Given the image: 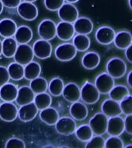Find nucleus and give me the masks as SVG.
<instances>
[{"label":"nucleus","instance_id":"39448f33","mask_svg":"<svg viewBox=\"0 0 132 148\" xmlns=\"http://www.w3.org/2000/svg\"><path fill=\"white\" fill-rule=\"evenodd\" d=\"M56 130L58 134L63 136H69L74 134L76 129V123L75 120L69 116L60 117L55 124Z\"/></svg>","mask_w":132,"mask_h":148},{"label":"nucleus","instance_id":"b1692460","mask_svg":"<svg viewBox=\"0 0 132 148\" xmlns=\"http://www.w3.org/2000/svg\"><path fill=\"white\" fill-rule=\"evenodd\" d=\"M113 43L119 49H126L127 47L131 46L132 36L131 33L128 31H120L115 34L113 39Z\"/></svg>","mask_w":132,"mask_h":148},{"label":"nucleus","instance_id":"dca6fc26","mask_svg":"<svg viewBox=\"0 0 132 148\" xmlns=\"http://www.w3.org/2000/svg\"><path fill=\"white\" fill-rule=\"evenodd\" d=\"M75 35L73 23L62 21L56 25V36L63 41H69Z\"/></svg>","mask_w":132,"mask_h":148},{"label":"nucleus","instance_id":"6ab92c4d","mask_svg":"<svg viewBox=\"0 0 132 148\" xmlns=\"http://www.w3.org/2000/svg\"><path fill=\"white\" fill-rule=\"evenodd\" d=\"M69 113L74 120L81 121L87 117L88 109L83 103L76 101L72 103L69 107Z\"/></svg>","mask_w":132,"mask_h":148},{"label":"nucleus","instance_id":"3c124183","mask_svg":"<svg viewBox=\"0 0 132 148\" xmlns=\"http://www.w3.org/2000/svg\"><path fill=\"white\" fill-rule=\"evenodd\" d=\"M128 2H129V7L130 9H132V5H131V0H128Z\"/></svg>","mask_w":132,"mask_h":148},{"label":"nucleus","instance_id":"423d86ee","mask_svg":"<svg viewBox=\"0 0 132 148\" xmlns=\"http://www.w3.org/2000/svg\"><path fill=\"white\" fill-rule=\"evenodd\" d=\"M76 48L72 43H62L56 48L55 56L56 58L62 62L70 61L76 56Z\"/></svg>","mask_w":132,"mask_h":148},{"label":"nucleus","instance_id":"6e6552de","mask_svg":"<svg viewBox=\"0 0 132 148\" xmlns=\"http://www.w3.org/2000/svg\"><path fill=\"white\" fill-rule=\"evenodd\" d=\"M32 49L35 56L40 60H46L50 57L53 51L50 42L43 39L35 42Z\"/></svg>","mask_w":132,"mask_h":148},{"label":"nucleus","instance_id":"7c9ffc66","mask_svg":"<svg viewBox=\"0 0 132 148\" xmlns=\"http://www.w3.org/2000/svg\"><path fill=\"white\" fill-rule=\"evenodd\" d=\"M33 103L38 109V110H42L46 107L50 106L52 103V97L46 92L35 94Z\"/></svg>","mask_w":132,"mask_h":148},{"label":"nucleus","instance_id":"a19ab883","mask_svg":"<svg viewBox=\"0 0 132 148\" xmlns=\"http://www.w3.org/2000/svg\"><path fill=\"white\" fill-rule=\"evenodd\" d=\"M6 148H25V144L23 140L16 137H12L6 141Z\"/></svg>","mask_w":132,"mask_h":148},{"label":"nucleus","instance_id":"473e14b6","mask_svg":"<svg viewBox=\"0 0 132 148\" xmlns=\"http://www.w3.org/2000/svg\"><path fill=\"white\" fill-rule=\"evenodd\" d=\"M30 87L35 94H38L46 92V90H48V83L46 79L38 76L36 78L30 80Z\"/></svg>","mask_w":132,"mask_h":148},{"label":"nucleus","instance_id":"ddd939ff","mask_svg":"<svg viewBox=\"0 0 132 148\" xmlns=\"http://www.w3.org/2000/svg\"><path fill=\"white\" fill-rule=\"evenodd\" d=\"M124 132V119L120 116L109 117L107 120V133L110 136H120Z\"/></svg>","mask_w":132,"mask_h":148},{"label":"nucleus","instance_id":"864d4df0","mask_svg":"<svg viewBox=\"0 0 132 148\" xmlns=\"http://www.w3.org/2000/svg\"><path fill=\"white\" fill-rule=\"evenodd\" d=\"M127 147H131V145H128V146H126V148Z\"/></svg>","mask_w":132,"mask_h":148},{"label":"nucleus","instance_id":"c756f323","mask_svg":"<svg viewBox=\"0 0 132 148\" xmlns=\"http://www.w3.org/2000/svg\"><path fill=\"white\" fill-rule=\"evenodd\" d=\"M73 45L76 48V51L85 52L90 48V39L87 35L76 34L73 37Z\"/></svg>","mask_w":132,"mask_h":148},{"label":"nucleus","instance_id":"bb28decb","mask_svg":"<svg viewBox=\"0 0 132 148\" xmlns=\"http://www.w3.org/2000/svg\"><path fill=\"white\" fill-rule=\"evenodd\" d=\"M100 62V55L96 52H88L82 58V65L86 69L97 68Z\"/></svg>","mask_w":132,"mask_h":148},{"label":"nucleus","instance_id":"49530a36","mask_svg":"<svg viewBox=\"0 0 132 148\" xmlns=\"http://www.w3.org/2000/svg\"><path fill=\"white\" fill-rule=\"evenodd\" d=\"M131 75H132V71H130L129 73L127 74V85L130 88H132L131 85Z\"/></svg>","mask_w":132,"mask_h":148},{"label":"nucleus","instance_id":"cd10ccee","mask_svg":"<svg viewBox=\"0 0 132 148\" xmlns=\"http://www.w3.org/2000/svg\"><path fill=\"white\" fill-rule=\"evenodd\" d=\"M17 46L18 43L14 38H5L2 42V54L6 58L13 57Z\"/></svg>","mask_w":132,"mask_h":148},{"label":"nucleus","instance_id":"37998d69","mask_svg":"<svg viewBox=\"0 0 132 148\" xmlns=\"http://www.w3.org/2000/svg\"><path fill=\"white\" fill-rule=\"evenodd\" d=\"M124 122V131L130 135L132 134V114L131 115L126 116Z\"/></svg>","mask_w":132,"mask_h":148},{"label":"nucleus","instance_id":"4468645a","mask_svg":"<svg viewBox=\"0 0 132 148\" xmlns=\"http://www.w3.org/2000/svg\"><path fill=\"white\" fill-rule=\"evenodd\" d=\"M115 31L110 26H101L96 32L95 38L97 42L101 45H110L113 42L115 36Z\"/></svg>","mask_w":132,"mask_h":148},{"label":"nucleus","instance_id":"393cba45","mask_svg":"<svg viewBox=\"0 0 132 148\" xmlns=\"http://www.w3.org/2000/svg\"><path fill=\"white\" fill-rule=\"evenodd\" d=\"M17 25L11 18H6L0 21V36L4 38L12 37L15 35Z\"/></svg>","mask_w":132,"mask_h":148},{"label":"nucleus","instance_id":"f8f14e48","mask_svg":"<svg viewBox=\"0 0 132 148\" xmlns=\"http://www.w3.org/2000/svg\"><path fill=\"white\" fill-rule=\"evenodd\" d=\"M18 116V109L12 102L0 103V118L6 122H12Z\"/></svg>","mask_w":132,"mask_h":148},{"label":"nucleus","instance_id":"aec40b11","mask_svg":"<svg viewBox=\"0 0 132 148\" xmlns=\"http://www.w3.org/2000/svg\"><path fill=\"white\" fill-rule=\"evenodd\" d=\"M102 113L107 117H112L116 116H120L121 114L119 102L107 99L104 100L101 105Z\"/></svg>","mask_w":132,"mask_h":148},{"label":"nucleus","instance_id":"412c9836","mask_svg":"<svg viewBox=\"0 0 132 148\" xmlns=\"http://www.w3.org/2000/svg\"><path fill=\"white\" fill-rule=\"evenodd\" d=\"M18 88L16 85L11 83H6L0 86V99L4 102H13L17 96Z\"/></svg>","mask_w":132,"mask_h":148},{"label":"nucleus","instance_id":"9b49d317","mask_svg":"<svg viewBox=\"0 0 132 148\" xmlns=\"http://www.w3.org/2000/svg\"><path fill=\"white\" fill-rule=\"evenodd\" d=\"M58 16L62 21L73 23L79 17V12L76 7L72 3H63L58 9Z\"/></svg>","mask_w":132,"mask_h":148},{"label":"nucleus","instance_id":"72a5a7b5","mask_svg":"<svg viewBox=\"0 0 132 148\" xmlns=\"http://www.w3.org/2000/svg\"><path fill=\"white\" fill-rule=\"evenodd\" d=\"M110 99L115 100L117 102H120L125 97L130 94L129 90L124 85H118L114 86L111 91L108 92Z\"/></svg>","mask_w":132,"mask_h":148},{"label":"nucleus","instance_id":"a18cd8bd","mask_svg":"<svg viewBox=\"0 0 132 148\" xmlns=\"http://www.w3.org/2000/svg\"><path fill=\"white\" fill-rule=\"evenodd\" d=\"M131 49H132V46H130L129 47H127L126 49V51H125V56H126V59L127 60V61L131 63Z\"/></svg>","mask_w":132,"mask_h":148},{"label":"nucleus","instance_id":"09e8293b","mask_svg":"<svg viewBox=\"0 0 132 148\" xmlns=\"http://www.w3.org/2000/svg\"><path fill=\"white\" fill-rule=\"evenodd\" d=\"M65 1H67V2H69V3H75V2H77L79 0H65Z\"/></svg>","mask_w":132,"mask_h":148},{"label":"nucleus","instance_id":"a878e982","mask_svg":"<svg viewBox=\"0 0 132 148\" xmlns=\"http://www.w3.org/2000/svg\"><path fill=\"white\" fill-rule=\"evenodd\" d=\"M32 31L27 25H21L15 32V40L19 44L29 43L32 39Z\"/></svg>","mask_w":132,"mask_h":148},{"label":"nucleus","instance_id":"4c0bfd02","mask_svg":"<svg viewBox=\"0 0 132 148\" xmlns=\"http://www.w3.org/2000/svg\"><path fill=\"white\" fill-rule=\"evenodd\" d=\"M104 143L105 140L104 137L100 135H95L93 136L87 142L85 147L86 148H103L104 147Z\"/></svg>","mask_w":132,"mask_h":148},{"label":"nucleus","instance_id":"c03bdc74","mask_svg":"<svg viewBox=\"0 0 132 148\" xmlns=\"http://www.w3.org/2000/svg\"><path fill=\"white\" fill-rule=\"evenodd\" d=\"M3 5L9 9H14L20 4L21 0H1Z\"/></svg>","mask_w":132,"mask_h":148},{"label":"nucleus","instance_id":"0eeeda50","mask_svg":"<svg viewBox=\"0 0 132 148\" xmlns=\"http://www.w3.org/2000/svg\"><path fill=\"white\" fill-rule=\"evenodd\" d=\"M38 33L40 38L47 41L52 40L56 36V25L51 19H44L39 23Z\"/></svg>","mask_w":132,"mask_h":148},{"label":"nucleus","instance_id":"8fccbe9b","mask_svg":"<svg viewBox=\"0 0 132 148\" xmlns=\"http://www.w3.org/2000/svg\"><path fill=\"white\" fill-rule=\"evenodd\" d=\"M2 55V41L0 40V56Z\"/></svg>","mask_w":132,"mask_h":148},{"label":"nucleus","instance_id":"f704fd0d","mask_svg":"<svg viewBox=\"0 0 132 148\" xmlns=\"http://www.w3.org/2000/svg\"><path fill=\"white\" fill-rule=\"evenodd\" d=\"M63 87L64 83L62 79H60V77L52 79L48 84L49 92L53 97H60V95H62Z\"/></svg>","mask_w":132,"mask_h":148},{"label":"nucleus","instance_id":"2f4dec72","mask_svg":"<svg viewBox=\"0 0 132 148\" xmlns=\"http://www.w3.org/2000/svg\"><path fill=\"white\" fill-rule=\"evenodd\" d=\"M10 79L15 81L21 80L24 77V66L18 62H12L7 68Z\"/></svg>","mask_w":132,"mask_h":148},{"label":"nucleus","instance_id":"f257e3e1","mask_svg":"<svg viewBox=\"0 0 132 148\" xmlns=\"http://www.w3.org/2000/svg\"><path fill=\"white\" fill-rule=\"evenodd\" d=\"M107 72L113 79H120L126 74L127 64L120 58H112L107 64Z\"/></svg>","mask_w":132,"mask_h":148},{"label":"nucleus","instance_id":"1a4fd4ad","mask_svg":"<svg viewBox=\"0 0 132 148\" xmlns=\"http://www.w3.org/2000/svg\"><path fill=\"white\" fill-rule=\"evenodd\" d=\"M17 8V12L19 16L24 20H35L38 16V9L33 2H20Z\"/></svg>","mask_w":132,"mask_h":148},{"label":"nucleus","instance_id":"20e7f679","mask_svg":"<svg viewBox=\"0 0 132 148\" xmlns=\"http://www.w3.org/2000/svg\"><path fill=\"white\" fill-rule=\"evenodd\" d=\"M14 60L23 66L33 60L34 54L32 47L26 44H19L14 54Z\"/></svg>","mask_w":132,"mask_h":148},{"label":"nucleus","instance_id":"603ef678","mask_svg":"<svg viewBox=\"0 0 132 148\" xmlns=\"http://www.w3.org/2000/svg\"><path fill=\"white\" fill-rule=\"evenodd\" d=\"M25 2H36V1H37V0H24Z\"/></svg>","mask_w":132,"mask_h":148},{"label":"nucleus","instance_id":"4be33fe9","mask_svg":"<svg viewBox=\"0 0 132 148\" xmlns=\"http://www.w3.org/2000/svg\"><path fill=\"white\" fill-rule=\"evenodd\" d=\"M34 97L35 93L32 92V90L30 89V86H23L19 89H18L17 96L15 100L18 105L23 106V105L33 102Z\"/></svg>","mask_w":132,"mask_h":148},{"label":"nucleus","instance_id":"e433bc0d","mask_svg":"<svg viewBox=\"0 0 132 148\" xmlns=\"http://www.w3.org/2000/svg\"><path fill=\"white\" fill-rule=\"evenodd\" d=\"M121 113L125 116L132 114V97L131 95H127L124 99L119 102Z\"/></svg>","mask_w":132,"mask_h":148},{"label":"nucleus","instance_id":"f3484780","mask_svg":"<svg viewBox=\"0 0 132 148\" xmlns=\"http://www.w3.org/2000/svg\"><path fill=\"white\" fill-rule=\"evenodd\" d=\"M62 95L69 103L79 101L80 99V89L76 83H69L64 86Z\"/></svg>","mask_w":132,"mask_h":148},{"label":"nucleus","instance_id":"c85d7f7f","mask_svg":"<svg viewBox=\"0 0 132 148\" xmlns=\"http://www.w3.org/2000/svg\"><path fill=\"white\" fill-rule=\"evenodd\" d=\"M41 73V66L39 62L31 61L24 66V77L27 80H32L39 76Z\"/></svg>","mask_w":132,"mask_h":148},{"label":"nucleus","instance_id":"f03ea898","mask_svg":"<svg viewBox=\"0 0 132 148\" xmlns=\"http://www.w3.org/2000/svg\"><path fill=\"white\" fill-rule=\"evenodd\" d=\"M100 93L97 90L94 84L86 82L80 89V99L87 104L96 103L100 99Z\"/></svg>","mask_w":132,"mask_h":148},{"label":"nucleus","instance_id":"2eb2a0df","mask_svg":"<svg viewBox=\"0 0 132 148\" xmlns=\"http://www.w3.org/2000/svg\"><path fill=\"white\" fill-rule=\"evenodd\" d=\"M38 109L33 102L20 106L18 110V116L23 122H30L34 120L38 113Z\"/></svg>","mask_w":132,"mask_h":148},{"label":"nucleus","instance_id":"de8ad7c7","mask_svg":"<svg viewBox=\"0 0 132 148\" xmlns=\"http://www.w3.org/2000/svg\"><path fill=\"white\" fill-rule=\"evenodd\" d=\"M3 8H4V5H3L2 2H1V0H0V14L2 13V11H3Z\"/></svg>","mask_w":132,"mask_h":148},{"label":"nucleus","instance_id":"79ce46f5","mask_svg":"<svg viewBox=\"0 0 132 148\" xmlns=\"http://www.w3.org/2000/svg\"><path fill=\"white\" fill-rule=\"evenodd\" d=\"M9 75L6 67L0 66V86L8 83L9 80Z\"/></svg>","mask_w":132,"mask_h":148},{"label":"nucleus","instance_id":"9d476101","mask_svg":"<svg viewBox=\"0 0 132 148\" xmlns=\"http://www.w3.org/2000/svg\"><path fill=\"white\" fill-rule=\"evenodd\" d=\"M114 84V79L107 73H103L97 76L94 85L100 94H108Z\"/></svg>","mask_w":132,"mask_h":148},{"label":"nucleus","instance_id":"58836bf2","mask_svg":"<svg viewBox=\"0 0 132 148\" xmlns=\"http://www.w3.org/2000/svg\"><path fill=\"white\" fill-rule=\"evenodd\" d=\"M104 147L106 148H123L124 142L118 136H111L105 140Z\"/></svg>","mask_w":132,"mask_h":148},{"label":"nucleus","instance_id":"a211bd4d","mask_svg":"<svg viewBox=\"0 0 132 148\" xmlns=\"http://www.w3.org/2000/svg\"><path fill=\"white\" fill-rule=\"evenodd\" d=\"M75 32L77 34L88 35L91 33L94 29V24L92 21L87 17L77 18L73 23Z\"/></svg>","mask_w":132,"mask_h":148},{"label":"nucleus","instance_id":"7ed1b4c3","mask_svg":"<svg viewBox=\"0 0 132 148\" xmlns=\"http://www.w3.org/2000/svg\"><path fill=\"white\" fill-rule=\"evenodd\" d=\"M107 120L108 117L102 113H97L93 116L90 120L89 126L92 130L93 134L94 135L102 136L107 133Z\"/></svg>","mask_w":132,"mask_h":148},{"label":"nucleus","instance_id":"c9c22d12","mask_svg":"<svg viewBox=\"0 0 132 148\" xmlns=\"http://www.w3.org/2000/svg\"><path fill=\"white\" fill-rule=\"evenodd\" d=\"M76 138L82 142H87L93 136V131L89 124H83L79 127H76L74 132Z\"/></svg>","mask_w":132,"mask_h":148},{"label":"nucleus","instance_id":"ea45409f","mask_svg":"<svg viewBox=\"0 0 132 148\" xmlns=\"http://www.w3.org/2000/svg\"><path fill=\"white\" fill-rule=\"evenodd\" d=\"M64 2L65 0H44V4L50 11H57Z\"/></svg>","mask_w":132,"mask_h":148},{"label":"nucleus","instance_id":"5701e85b","mask_svg":"<svg viewBox=\"0 0 132 148\" xmlns=\"http://www.w3.org/2000/svg\"><path fill=\"white\" fill-rule=\"evenodd\" d=\"M39 118L40 120L49 126H53L57 122L60 118V114L55 108L49 106L46 108L40 110L39 113Z\"/></svg>","mask_w":132,"mask_h":148}]
</instances>
